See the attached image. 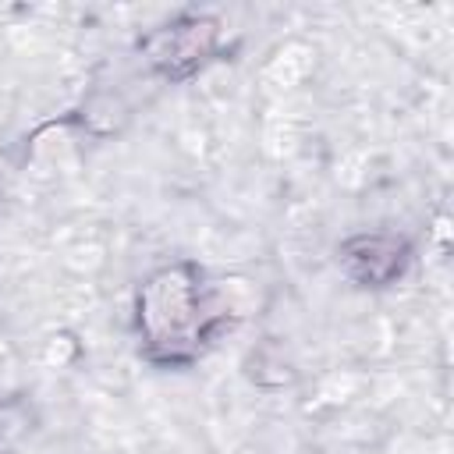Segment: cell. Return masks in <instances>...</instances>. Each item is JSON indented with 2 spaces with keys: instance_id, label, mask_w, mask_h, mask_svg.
Masks as SVG:
<instances>
[{
  "instance_id": "cell-1",
  "label": "cell",
  "mask_w": 454,
  "mask_h": 454,
  "mask_svg": "<svg viewBox=\"0 0 454 454\" xmlns=\"http://www.w3.org/2000/svg\"><path fill=\"white\" fill-rule=\"evenodd\" d=\"M227 323V309L216 301L195 262H167L135 291L138 351L153 365L184 369L199 362Z\"/></svg>"
},
{
  "instance_id": "cell-2",
  "label": "cell",
  "mask_w": 454,
  "mask_h": 454,
  "mask_svg": "<svg viewBox=\"0 0 454 454\" xmlns=\"http://www.w3.org/2000/svg\"><path fill=\"white\" fill-rule=\"evenodd\" d=\"M138 50L156 74H163L170 82H184L216 57L220 21L213 14H195V11L177 14V18L163 21L160 28H153L149 35H142Z\"/></svg>"
},
{
  "instance_id": "cell-3",
  "label": "cell",
  "mask_w": 454,
  "mask_h": 454,
  "mask_svg": "<svg viewBox=\"0 0 454 454\" xmlns=\"http://www.w3.org/2000/svg\"><path fill=\"white\" fill-rule=\"evenodd\" d=\"M340 270L358 287H387L404 277L411 262V245L397 234H355L337 248Z\"/></svg>"
}]
</instances>
